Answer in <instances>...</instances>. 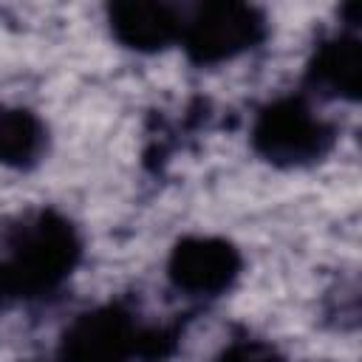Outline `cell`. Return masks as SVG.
Returning a JSON list of instances; mask_svg holds the SVG:
<instances>
[{
    "label": "cell",
    "instance_id": "1",
    "mask_svg": "<svg viewBox=\"0 0 362 362\" xmlns=\"http://www.w3.org/2000/svg\"><path fill=\"white\" fill-rule=\"evenodd\" d=\"M85 255L79 226L54 206H40L8 226L0 246V283L11 303H42L62 291Z\"/></svg>",
    "mask_w": 362,
    "mask_h": 362
},
{
    "label": "cell",
    "instance_id": "2",
    "mask_svg": "<svg viewBox=\"0 0 362 362\" xmlns=\"http://www.w3.org/2000/svg\"><path fill=\"white\" fill-rule=\"evenodd\" d=\"M178 325L141 322L124 303H102L76 314L59 334V362H158L178 348Z\"/></svg>",
    "mask_w": 362,
    "mask_h": 362
},
{
    "label": "cell",
    "instance_id": "3",
    "mask_svg": "<svg viewBox=\"0 0 362 362\" xmlns=\"http://www.w3.org/2000/svg\"><path fill=\"white\" fill-rule=\"evenodd\" d=\"M249 144L257 158L277 170H303L334 150L337 127L311 107L305 93H280L257 107Z\"/></svg>",
    "mask_w": 362,
    "mask_h": 362
},
{
    "label": "cell",
    "instance_id": "4",
    "mask_svg": "<svg viewBox=\"0 0 362 362\" xmlns=\"http://www.w3.org/2000/svg\"><path fill=\"white\" fill-rule=\"evenodd\" d=\"M266 34L269 20L263 8L240 0H209L184 14L178 45L192 65L212 68L255 51Z\"/></svg>",
    "mask_w": 362,
    "mask_h": 362
},
{
    "label": "cell",
    "instance_id": "5",
    "mask_svg": "<svg viewBox=\"0 0 362 362\" xmlns=\"http://www.w3.org/2000/svg\"><path fill=\"white\" fill-rule=\"evenodd\" d=\"M240 274L243 252L223 235H184L167 255V280L184 297H223Z\"/></svg>",
    "mask_w": 362,
    "mask_h": 362
},
{
    "label": "cell",
    "instance_id": "6",
    "mask_svg": "<svg viewBox=\"0 0 362 362\" xmlns=\"http://www.w3.org/2000/svg\"><path fill=\"white\" fill-rule=\"evenodd\" d=\"M303 85L322 99L356 102L362 90V42L356 37V23L322 37L305 62Z\"/></svg>",
    "mask_w": 362,
    "mask_h": 362
},
{
    "label": "cell",
    "instance_id": "7",
    "mask_svg": "<svg viewBox=\"0 0 362 362\" xmlns=\"http://www.w3.org/2000/svg\"><path fill=\"white\" fill-rule=\"evenodd\" d=\"M110 37L136 54H161L181 37L184 11L158 0H124L105 8Z\"/></svg>",
    "mask_w": 362,
    "mask_h": 362
},
{
    "label": "cell",
    "instance_id": "8",
    "mask_svg": "<svg viewBox=\"0 0 362 362\" xmlns=\"http://www.w3.org/2000/svg\"><path fill=\"white\" fill-rule=\"evenodd\" d=\"M48 147L45 122L28 107L0 105V164L11 170H31L42 161Z\"/></svg>",
    "mask_w": 362,
    "mask_h": 362
},
{
    "label": "cell",
    "instance_id": "9",
    "mask_svg": "<svg viewBox=\"0 0 362 362\" xmlns=\"http://www.w3.org/2000/svg\"><path fill=\"white\" fill-rule=\"evenodd\" d=\"M212 362H286V356L266 339L238 337V339H229Z\"/></svg>",
    "mask_w": 362,
    "mask_h": 362
},
{
    "label": "cell",
    "instance_id": "10",
    "mask_svg": "<svg viewBox=\"0 0 362 362\" xmlns=\"http://www.w3.org/2000/svg\"><path fill=\"white\" fill-rule=\"evenodd\" d=\"M3 308H8V297H6V291H3V283H0V311Z\"/></svg>",
    "mask_w": 362,
    "mask_h": 362
},
{
    "label": "cell",
    "instance_id": "11",
    "mask_svg": "<svg viewBox=\"0 0 362 362\" xmlns=\"http://www.w3.org/2000/svg\"><path fill=\"white\" fill-rule=\"evenodd\" d=\"M25 362H40V359H25Z\"/></svg>",
    "mask_w": 362,
    "mask_h": 362
}]
</instances>
